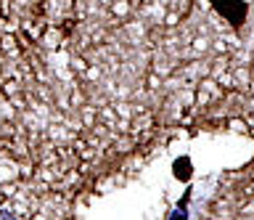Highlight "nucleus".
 <instances>
[{"label":"nucleus","mask_w":254,"mask_h":220,"mask_svg":"<svg viewBox=\"0 0 254 220\" xmlns=\"http://www.w3.org/2000/svg\"><path fill=\"white\" fill-rule=\"evenodd\" d=\"M209 5L236 29L244 27L246 19H249V3L246 0H209Z\"/></svg>","instance_id":"nucleus-1"},{"label":"nucleus","mask_w":254,"mask_h":220,"mask_svg":"<svg viewBox=\"0 0 254 220\" xmlns=\"http://www.w3.org/2000/svg\"><path fill=\"white\" fill-rule=\"evenodd\" d=\"M172 172H175V178H178L180 183H190V178H193V164H190V156L188 154L178 156V159L172 162Z\"/></svg>","instance_id":"nucleus-2"},{"label":"nucleus","mask_w":254,"mask_h":220,"mask_svg":"<svg viewBox=\"0 0 254 220\" xmlns=\"http://www.w3.org/2000/svg\"><path fill=\"white\" fill-rule=\"evenodd\" d=\"M188 194H190V191H186V196H183V202L178 204V207H175V212H172V215H170L172 220H175V218H186V207H188V199H190Z\"/></svg>","instance_id":"nucleus-3"}]
</instances>
